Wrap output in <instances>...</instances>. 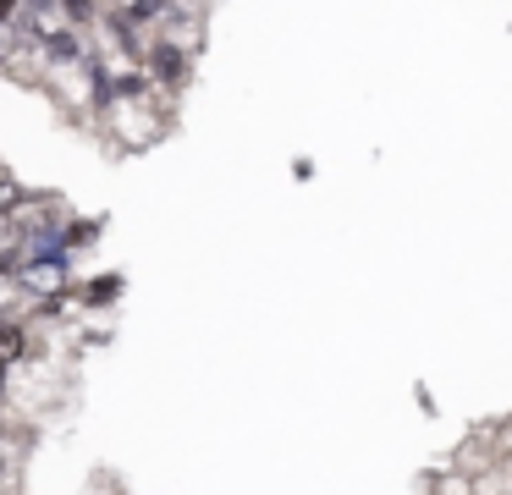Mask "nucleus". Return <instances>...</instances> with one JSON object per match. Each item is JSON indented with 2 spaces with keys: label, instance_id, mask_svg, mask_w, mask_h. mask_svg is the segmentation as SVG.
Returning a JSON list of instances; mask_svg holds the SVG:
<instances>
[]
</instances>
